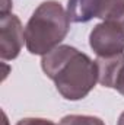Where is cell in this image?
Segmentation results:
<instances>
[{"mask_svg":"<svg viewBox=\"0 0 124 125\" xmlns=\"http://www.w3.org/2000/svg\"><path fill=\"white\" fill-rule=\"evenodd\" d=\"M41 67L67 100L86 97L98 83L96 61L70 45H59L42 55Z\"/></svg>","mask_w":124,"mask_h":125,"instance_id":"6da1fadb","label":"cell"},{"mask_svg":"<svg viewBox=\"0 0 124 125\" xmlns=\"http://www.w3.org/2000/svg\"><path fill=\"white\" fill-rule=\"evenodd\" d=\"M70 29L67 10L54 0L41 3L25 26V45L34 55H45L60 45Z\"/></svg>","mask_w":124,"mask_h":125,"instance_id":"7a4b0ae2","label":"cell"},{"mask_svg":"<svg viewBox=\"0 0 124 125\" xmlns=\"http://www.w3.org/2000/svg\"><path fill=\"white\" fill-rule=\"evenodd\" d=\"M89 45L98 57H111L124 52V29L115 22L104 21L89 35Z\"/></svg>","mask_w":124,"mask_h":125,"instance_id":"3957f363","label":"cell"},{"mask_svg":"<svg viewBox=\"0 0 124 125\" xmlns=\"http://www.w3.org/2000/svg\"><path fill=\"white\" fill-rule=\"evenodd\" d=\"M25 42V31L13 13L0 16V57L3 61L15 60Z\"/></svg>","mask_w":124,"mask_h":125,"instance_id":"277c9868","label":"cell"},{"mask_svg":"<svg viewBox=\"0 0 124 125\" xmlns=\"http://www.w3.org/2000/svg\"><path fill=\"white\" fill-rule=\"evenodd\" d=\"M98 83L104 87L115 89L124 68V52L111 57H98Z\"/></svg>","mask_w":124,"mask_h":125,"instance_id":"5b68a950","label":"cell"},{"mask_svg":"<svg viewBox=\"0 0 124 125\" xmlns=\"http://www.w3.org/2000/svg\"><path fill=\"white\" fill-rule=\"evenodd\" d=\"M102 0H69L67 15L70 22L85 23L99 16Z\"/></svg>","mask_w":124,"mask_h":125,"instance_id":"8992f818","label":"cell"},{"mask_svg":"<svg viewBox=\"0 0 124 125\" xmlns=\"http://www.w3.org/2000/svg\"><path fill=\"white\" fill-rule=\"evenodd\" d=\"M99 19L111 21L123 26L124 29V0H102Z\"/></svg>","mask_w":124,"mask_h":125,"instance_id":"52a82bcc","label":"cell"},{"mask_svg":"<svg viewBox=\"0 0 124 125\" xmlns=\"http://www.w3.org/2000/svg\"><path fill=\"white\" fill-rule=\"evenodd\" d=\"M60 125H105L104 121L98 116L91 115H67L64 116Z\"/></svg>","mask_w":124,"mask_h":125,"instance_id":"ba28073f","label":"cell"},{"mask_svg":"<svg viewBox=\"0 0 124 125\" xmlns=\"http://www.w3.org/2000/svg\"><path fill=\"white\" fill-rule=\"evenodd\" d=\"M16 125H56V124L53 121L44 119V118H24Z\"/></svg>","mask_w":124,"mask_h":125,"instance_id":"9c48e42d","label":"cell"},{"mask_svg":"<svg viewBox=\"0 0 124 125\" xmlns=\"http://www.w3.org/2000/svg\"><path fill=\"white\" fill-rule=\"evenodd\" d=\"M0 9H1V15H0V16L10 13V9H12V0H1V6H0Z\"/></svg>","mask_w":124,"mask_h":125,"instance_id":"30bf717a","label":"cell"},{"mask_svg":"<svg viewBox=\"0 0 124 125\" xmlns=\"http://www.w3.org/2000/svg\"><path fill=\"white\" fill-rule=\"evenodd\" d=\"M115 90H118V93H121L124 96V68H123V73L117 82V86H115Z\"/></svg>","mask_w":124,"mask_h":125,"instance_id":"8fae6325","label":"cell"},{"mask_svg":"<svg viewBox=\"0 0 124 125\" xmlns=\"http://www.w3.org/2000/svg\"><path fill=\"white\" fill-rule=\"evenodd\" d=\"M117 125H124V112L120 115V118H118V121H117Z\"/></svg>","mask_w":124,"mask_h":125,"instance_id":"7c38bea8","label":"cell"}]
</instances>
